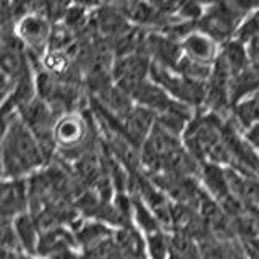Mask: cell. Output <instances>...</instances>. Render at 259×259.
<instances>
[{
	"mask_svg": "<svg viewBox=\"0 0 259 259\" xmlns=\"http://www.w3.org/2000/svg\"><path fill=\"white\" fill-rule=\"evenodd\" d=\"M201 180L204 183L206 190L212 194V196L219 201H224L225 198L230 196V186L229 180H227V172L222 170L217 164H204L199 170Z\"/></svg>",
	"mask_w": 259,
	"mask_h": 259,
	"instance_id": "13",
	"label": "cell"
},
{
	"mask_svg": "<svg viewBox=\"0 0 259 259\" xmlns=\"http://www.w3.org/2000/svg\"><path fill=\"white\" fill-rule=\"evenodd\" d=\"M219 57L230 70L232 76L238 75L241 70H245L249 65V57L246 51V44H243L238 39H230L227 42L221 44L219 49Z\"/></svg>",
	"mask_w": 259,
	"mask_h": 259,
	"instance_id": "14",
	"label": "cell"
},
{
	"mask_svg": "<svg viewBox=\"0 0 259 259\" xmlns=\"http://www.w3.org/2000/svg\"><path fill=\"white\" fill-rule=\"evenodd\" d=\"M232 115L241 128L246 130L254 123H259V91L233 105Z\"/></svg>",
	"mask_w": 259,
	"mask_h": 259,
	"instance_id": "16",
	"label": "cell"
},
{
	"mask_svg": "<svg viewBox=\"0 0 259 259\" xmlns=\"http://www.w3.org/2000/svg\"><path fill=\"white\" fill-rule=\"evenodd\" d=\"M2 246L4 249H10V251H16L21 246L13 224H10L8 221H4V225H2Z\"/></svg>",
	"mask_w": 259,
	"mask_h": 259,
	"instance_id": "22",
	"label": "cell"
},
{
	"mask_svg": "<svg viewBox=\"0 0 259 259\" xmlns=\"http://www.w3.org/2000/svg\"><path fill=\"white\" fill-rule=\"evenodd\" d=\"M259 91V67L249 63L245 70H241L238 75L232 76L230 81V101L232 107L241 102L246 97L253 96Z\"/></svg>",
	"mask_w": 259,
	"mask_h": 259,
	"instance_id": "12",
	"label": "cell"
},
{
	"mask_svg": "<svg viewBox=\"0 0 259 259\" xmlns=\"http://www.w3.org/2000/svg\"><path fill=\"white\" fill-rule=\"evenodd\" d=\"M29 204V193L26 182L23 180H12L2 185V196H0V210H2V219H16L21 215L26 206Z\"/></svg>",
	"mask_w": 259,
	"mask_h": 259,
	"instance_id": "9",
	"label": "cell"
},
{
	"mask_svg": "<svg viewBox=\"0 0 259 259\" xmlns=\"http://www.w3.org/2000/svg\"><path fill=\"white\" fill-rule=\"evenodd\" d=\"M257 8H259V0H257Z\"/></svg>",
	"mask_w": 259,
	"mask_h": 259,
	"instance_id": "28",
	"label": "cell"
},
{
	"mask_svg": "<svg viewBox=\"0 0 259 259\" xmlns=\"http://www.w3.org/2000/svg\"><path fill=\"white\" fill-rule=\"evenodd\" d=\"M256 36H259V8L246 16L245 21H243L241 26L238 28L235 39L241 40L243 44H248L249 40Z\"/></svg>",
	"mask_w": 259,
	"mask_h": 259,
	"instance_id": "21",
	"label": "cell"
},
{
	"mask_svg": "<svg viewBox=\"0 0 259 259\" xmlns=\"http://www.w3.org/2000/svg\"><path fill=\"white\" fill-rule=\"evenodd\" d=\"M133 210H135V215H136V221L143 227V230L146 233H154V232H159V219L156 217V214L149 210L143 204V201L135 196L133 198Z\"/></svg>",
	"mask_w": 259,
	"mask_h": 259,
	"instance_id": "19",
	"label": "cell"
},
{
	"mask_svg": "<svg viewBox=\"0 0 259 259\" xmlns=\"http://www.w3.org/2000/svg\"><path fill=\"white\" fill-rule=\"evenodd\" d=\"M52 26L54 24L40 15H26L16 23V34L26 46L31 60L40 62L49 51Z\"/></svg>",
	"mask_w": 259,
	"mask_h": 259,
	"instance_id": "5",
	"label": "cell"
},
{
	"mask_svg": "<svg viewBox=\"0 0 259 259\" xmlns=\"http://www.w3.org/2000/svg\"><path fill=\"white\" fill-rule=\"evenodd\" d=\"M246 51H248V57H249V63L257 65L259 67V36L249 40L246 44Z\"/></svg>",
	"mask_w": 259,
	"mask_h": 259,
	"instance_id": "23",
	"label": "cell"
},
{
	"mask_svg": "<svg viewBox=\"0 0 259 259\" xmlns=\"http://www.w3.org/2000/svg\"><path fill=\"white\" fill-rule=\"evenodd\" d=\"M146 54L149 55L152 63H157L167 70L177 71L183 54L182 40H177L162 32H148L146 37Z\"/></svg>",
	"mask_w": 259,
	"mask_h": 259,
	"instance_id": "7",
	"label": "cell"
},
{
	"mask_svg": "<svg viewBox=\"0 0 259 259\" xmlns=\"http://www.w3.org/2000/svg\"><path fill=\"white\" fill-rule=\"evenodd\" d=\"M177 73H180L182 76L190 78L194 81H201V83H207V79L212 73V65L207 63H201L190 59V57L183 55L180 63L177 67Z\"/></svg>",
	"mask_w": 259,
	"mask_h": 259,
	"instance_id": "18",
	"label": "cell"
},
{
	"mask_svg": "<svg viewBox=\"0 0 259 259\" xmlns=\"http://www.w3.org/2000/svg\"><path fill=\"white\" fill-rule=\"evenodd\" d=\"M245 138H246V141L259 152V123H254L253 126H249L245 132Z\"/></svg>",
	"mask_w": 259,
	"mask_h": 259,
	"instance_id": "24",
	"label": "cell"
},
{
	"mask_svg": "<svg viewBox=\"0 0 259 259\" xmlns=\"http://www.w3.org/2000/svg\"><path fill=\"white\" fill-rule=\"evenodd\" d=\"M243 21L245 18L235 12L227 0H217L204 10V15L198 21V31L221 46L237 36Z\"/></svg>",
	"mask_w": 259,
	"mask_h": 259,
	"instance_id": "3",
	"label": "cell"
},
{
	"mask_svg": "<svg viewBox=\"0 0 259 259\" xmlns=\"http://www.w3.org/2000/svg\"><path fill=\"white\" fill-rule=\"evenodd\" d=\"M18 259H31V257H28V256H20Z\"/></svg>",
	"mask_w": 259,
	"mask_h": 259,
	"instance_id": "27",
	"label": "cell"
},
{
	"mask_svg": "<svg viewBox=\"0 0 259 259\" xmlns=\"http://www.w3.org/2000/svg\"><path fill=\"white\" fill-rule=\"evenodd\" d=\"M128 94L135 102H138V105L156 112L157 115L162 112H165L175 101L168 96V93L164 88H160L157 83H154L152 79H144L141 83H138L136 86L130 89Z\"/></svg>",
	"mask_w": 259,
	"mask_h": 259,
	"instance_id": "8",
	"label": "cell"
},
{
	"mask_svg": "<svg viewBox=\"0 0 259 259\" xmlns=\"http://www.w3.org/2000/svg\"><path fill=\"white\" fill-rule=\"evenodd\" d=\"M126 259H144V256H130Z\"/></svg>",
	"mask_w": 259,
	"mask_h": 259,
	"instance_id": "26",
	"label": "cell"
},
{
	"mask_svg": "<svg viewBox=\"0 0 259 259\" xmlns=\"http://www.w3.org/2000/svg\"><path fill=\"white\" fill-rule=\"evenodd\" d=\"M182 149L178 136L168 133L167 130L159 126L157 123L151 130L149 136L146 138L141 149L143 164L151 170V174H160L165 167L167 160L174 154Z\"/></svg>",
	"mask_w": 259,
	"mask_h": 259,
	"instance_id": "4",
	"label": "cell"
},
{
	"mask_svg": "<svg viewBox=\"0 0 259 259\" xmlns=\"http://www.w3.org/2000/svg\"><path fill=\"white\" fill-rule=\"evenodd\" d=\"M149 78L164 88L172 99L190 107H202L206 102V83L185 78L180 73L167 70L157 63H151Z\"/></svg>",
	"mask_w": 259,
	"mask_h": 259,
	"instance_id": "2",
	"label": "cell"
},
{
	"mask_svg": "<svg viewBox=\"0 0 259 259\" xmlns=\"http://www.w3.org/2000/svg\"><path fill=\"white\" fill-rule=\"evenodd\" d=\"M112 237V232L107 225H104L101 222L97 224H84L81 229L76 232V243L83 248V249H89L99 243L105 241L107 238Z\"/></svg>",
	"mask_w": 259,
	"mask_h": 259,
	"instance_id": "17",
	"label": "cell"
},
{
	"mask_svg": "<svg viewBox=\"0 0 259 259\" xmlns=\"http://www.w3.org/2000/svg\"><path fill=\"white\" fill-rule=\"evenodd\" d=\"M152 60L146 54H132L121 59H115L112 67V75L120 89L128 94L133 86L148 79Z\"/></svg>",
	"mask_w": 259,
	"mask_h": 259,
	"instance_id": "6",
	"label": "cell"
},
{
	"mask_svg": "<svg viewBox=\"0 0 259 259\" xmlns=\"http://www.w3.org/2000/svg\"><path fill=\"white\" fill-rule=\"evenodd\" d=\"M156 118H157L156 112L141 107V105H135L132 112H130L123 120L126 140L132 144H135L136 148L140 144L143 146L146 138L149 136L151 130L156 125Z\"/></svg>",
	"mask_w": 259,
	"mask_h": 259,
	"instance_id": "10",
	"label": "cell"
},
{
	"mask_svg": "<svg viewBox=\"0 0 259 259\" xmlns=\"http://www.w3.org/2000/svg\"><path fill=\"white\" fill-rule=\"evenodd\" d=\"M182 46H183V54L186 57L207 65H214L219 55V49H221V46L215 40H212L209 36L202 34L199 31L193 32L186 39H183Z\"/></svg>",
	"mask_w": 259,
	"mask_h": 259,
	"instance_id": "11",
	"label": "cell"
},
{
	"mask_svg": "<svg viewBox=\"0 0 259 259\" xmlns=\"http://www.w3.org/2000/svg\"><path fill=\"white\" fill-rule=\"evenodd\" d=\"M148 245L152 259H170V256H172V240L167 238L164 233H149Z\"/></svg>",
	"mask_w": 259,
	"mask_h": 259,
	"instance_id": "20",
	"label": "cell"
},
{
	"mask_svg": "<svg viewBox=\"0 0 259 259\" xmlns=\"http://www.w3.org/2000/svg\"><path fill=\"white\" fill-rule=\"evenodd\" d=\"M13 227H15L16 235H18L21 248H24L31 254L37 253L39 227L34 221V217H32L31 214H21L15 219Z\"/></svg>",
	"mask_w": 259,
	"mask_h": 259,
	"instance_id": "15",
	"label": "cell"
},
{
	"mask_svg": "<svg viewBox=\"0 0 259 259\" xmlns=\"http://www.w3.org/2000/svg\"><path fill=\"white\" fill-rule=\"evenodd\" d=\"M44 151L36 136L23 123L18 113H13L12 120H5L2 141V168L5 178H18L32 172L44 164Z\"/></svg>",
	"mask_w": 259,
	"mask_h": 259,
	"instance_id": "1",
	"label": "cell"
},
{
	"mask_svg": "<svg viewBox=\"0 0 259 259\" xmlns=\"http://www.w3.org/2000/svg\"><path fill=\"white\" fill-rule=\"evenodd\" d=\"M20 256L15 254V251L10 249H2V259H18Z\"/></svg>",
	"mask_w": 259,
	"mask_h": 259,
	"instance_id": "25",
	"label": "cell"
}]
</instances>
